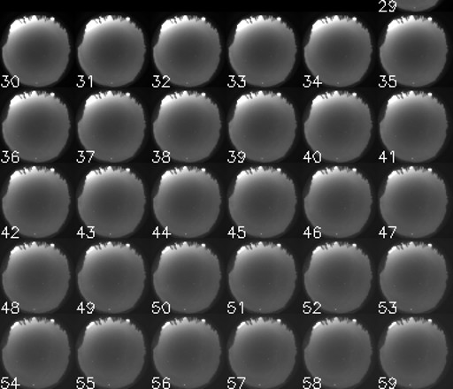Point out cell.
I'll use <instances>...</instances> for the list:
<instances>
[{"instance_id":"obj_30","label":"cell","mask_w":453,"mask_h":389,"mask_svg":"<svg viewBox=\"0 0 453 389\" xmlns=\"http://www.w3.org/2000/svg\"><path fill=\"white\" fill-rule=\"evenodd\" d=\"M69 34L56 18L27 16L10 25L3 45L7 72L25 87L57 83L69 65Z\"/></svg>"},{"instance_id":"obj_9","label":"cell","mask_w":453,"mask_h":389,"mask_svg":"<svg viewBox=\"0 0 453 389\" xmlns=\"http://www.w3.org/2000/svg\"><path fill=\"white\" fill-rule=\"evenodd\" d=\"M222 120L218 105L204 92L176 91L159 102L154 138L159 150L182 163L204 161L218 147Z\"/></svg>"},{"instance_id":"obj_28","label":"cell","mask_w":453,"mask_h":389,"mask_svg":"<svg viewBox=\"0 0 453 389\" xmlns=\"http://www.w3.org/2000/svg\"><path fill=\"white\" fill-rule=\"evenodd\" d=\"M145 53L143 32L131 18L102 16L85 25L78 45V62L92 83L119 88L136 80Z\"/></svg>"},{"instance_id":"obj_10","label":"cell","mask_w":453,"mask_h":389,"mask_svg":"<svg viewBox=\"0 0 453 389\" xmlns=\"http://www.w3.org/2000/svg\"><path fill=\"white\" fill-rule=\"evenodd\" d=\"M69 261L53 243L18 244L10 250L2 281L7 300L24 313H51L69 292Z\"/></svg>"},{"instance_id":"obj_1","label":"cell","mask_w":453,"mask_h":389,"mask_svg":"<svg viewBox=\"0 0 453 389\" xmlns=\"http://www.w3.org/2000/svg\"><path fill=\"white\" fill-rule=\"evenodd\" d=\"M69 336L52 318L14 322L4 339L2 357L7 377L27 389L51 388L69 367Z\"/></svg>"},{"instance_id":"obj_15","label":"cell","mask_w":453,"mask_h":389,"mask_svg":"<svg viewBox=\"0 0 453 389\" xmlns=\"http://www.w3.org/2000/svg\"><path fill=\"white\" fill-rule=\"evenodd\" d=\"M221 265L203 243L177 242L161 250L152 282L156 295L170 310L196 314L208 309L221 286Z\"/></svg>"},{"instance_id":"obj_22","label":"cell","mask_w":453,"mask_h":389,"mask_svg":"<svg viewBox=\"0 0 453 389\" xmlns=\"http://www.w3.org/2000/svg\"><path fill=\"white\" fill-rule=\"evenodd\" d=\"M144 336L127 318L103 317L84 328L78 345L81 373L99 388L129 387L143 370Z\"/></svg>"},{"instance_id":"obj_29","label":"cell","mask_w":453,"mask_h":389,"mask_svg":"<svg viewBox=\"0 0 453 389\" xmlns=\"http://www.w3.org/2000/svg\"><path fill=\"white\" fill-rule=\"evenodd\" d=\"M221 53V38L207 18L177 16L163 21L159 27L154 62L169 83L202 87L218 71Z\"/></svg>"},{"instance_id":"obj_16","label":"cell","mask_w":453,"mask_h":389,"mask_svg":"<svg viewBox=\"0 0 453 389\" xmlns=\"http://www.w3.org/2000/svg\"><path fill=\"white\" fill-rule=\"evenodd\" d=\"M228 205L230 217L246 235L278 237L296 216V186L282 169L253 166L237 173Z\"/></svg>"},{"instance_id":"obj_11","label":"cell","mask_w":453,"mask_h":389,"mask_svg":"<svg viewBox=\"0 0 453 389\" xmlns=\"http://www.w3.org/2000/svg\"><path fill=\"white\" fill-rule=\"evenodd\" d=\"M147 120L141 103L129 92L106 90L85 99L78 119L84 150L101 162L133 158L143 143Z\"/></svg>"},{"instance_id":"obj_13","label":"cell","mask_w":453,"mask_h":389,"mask_svg":"<svg viewBox=\"0 0 453 389\" xmlns=\"http://www.w3.org/2000/svg\"><path fill=\"white\" fill-rule=\"evenodd\" d=\"M448 265L431 243L405 242L393 246L381 263L382 295L396 310L423 314L434 309L448 286Z\"/></svg>"},{"instance_id":"obj_4","label":"cell","mask_w":453,"mask_h":389,"mask_svg":"<svg viewBox=\"0 0 453 389\" xmlns=\"http://www.w3.org/2000/svg\"><path fill=\"white\" fill-rule=\"evenodd\" d=\"M448 355L444 331L430 318L413 317L393 321L379 350L386 377L406 389L434 385L444 373Z\"/></svg>"},{"instance_id":"obj_18","label":"cell","mask_w":453,"mask_h":389,"mask_svg":"<svg viewBox=\"0 0 453 389\" xmlns=\"http://www.w3.org/2000/svg\"><path fill=\"white\" fill-rule=\"evenodd\" d=\"M373 355L371 336L354 318L329 317L311 328L304 345V364L311 377L326 388L359 385Z\"/></svg>"},{"instance_id":"obj_14","label":"cell","mask_w":453,"mask_h":389,"mask_svg":"<svg viewBox=\"0 0 453 389\" xmlns=\"http://www.w3.org/2000/svg\"><path fill=\"white\" fill-rule=\"evenodd\" d=\"M147 271L133 246L120 242L94 244L85 250L78 271V289L99 313H127L144 292Z\"/></svg>"},{"instance_id":"obj_23","label":"cell","mask_w":453,"mask_h":389,"mask_svg":"<svg viewBox=\"0 0 453 389\" xmlns=\"http://www.w3.org/2000/svg\"><path fill=\"white\" fill-rule=\"evenodd\" d=\"M66 180L53 168L25 166L14 170L3 194L4 217L11 228L31 239L58 233L69 216Z\"/></svg>"},{"instance_id":"obj_6","label":"cell","mask_w":453,"mask_h":389,"mask_svg":"<svg viewBox=\"0 0 453 389\" xmlns=\"http://www.w3.org/2000/svg\"><path fill=\"white\" fill-rule=\"evenodd\" d=\"M297 120L292 103L280 92L257 90L241 95L229 119V138L251 162H278L296 141Z\"/></svg>"},{"instance_id":"obj_20","label":"cell","mask_w":453,"mask_h":389,"mask_svg":"<svg viewBox=\"0 0 453 389\" xmlns=\"http://www.w3.org/2000/svg\"><path fill=\"white\" fill-rule=\"evenodd\" d=\"M222 348L218 332L203 318L166 321L156 336L152 357L156 370L170 385L204 387L218 373Z\"/></svg>"},{"instance_id":"obj_12","label":"cell","mask_w":453,"mask_h":389,"mask_svg":"<svg viewBox=\"0 0 453 389\" xmlns=\"http://www.w3.org/2000/svg\"><path fill=\"white\" fill-rule=\"evenodd\" d=\"M370 258L359 246L347 242L320 244L304 269V289L326 313L349 314L363 306L371 292Z\"/></svg>"},{"instance_id":"obj_24","label":"cell","mask_w":453,"mask_h":389,"mask_svg":"<svg viewBox=\"0 0 453 389\" xmlns=\"http://www.w3.org/2000/svg\"><path fill=\"white\" fill-rule=\"evenodd\" d=\"M296 336L279 318L244 320L230 339V368L250 388L272 389L285 384L296 367Z\"/></svg>"},{"instance_id":"obj_7","label":"cell","mask_w":453,"mask_h":389,"mask_svg":"<svg viewBox=\"0 0 453 389\" xmlns=\"http://www.w3.org/2000/svg\"><path fill=\"white\" fill-rule=\"evenodd\" d=\"M448 129L444 104L431 92L414 90L388 99L379 126L386 150L409 163L434 158L444 147Z\"/></svg>"},{"instance_id":"obj_31","label":"cell","mask_w":453,"mask_h":389,"mask_svg":"<svg viewBox=\"0 0 453 389\" xmlns=\"http://www.w3.org/2000/svg\"><path fill=\"white\" fill-rule=\"evenodd\" d=\"M392 5L398 7L403 11H411V12H420L434 7L439 0H388Z\"/></svg>"},{"instance_id":"obj_19","label":"cell","mask_w":453,"mask_h":389,"mask_svg":"<svg viewBox=\"0 0 453 389\" xmlns=\"http://www.w3.org/2000/svg\"><path fill=\"white\" fill-rule=\"evenodd\" d=\"M147 196L140 177L129 168L102 166L85 175L78 194L81 222L95 235L129 236L143 218Z\"/></svg>"},{"instance_id":"obj_3","label":"cell","mask_w":453,"mask_h":389,"mask_svg":"<svg viewBox=\"0 0 453 389\" xmlns=\"http://www.w3.org/2000/svg\"><path fill=\"white\" fill-rule=\"evenodd\" d=\"M296 261L281 244H244L234 255L228 282L230 293L243 309L257 314L278 313L296 292Z\"/></svg>"},{"instance_id":"obj_17","label":"cell","mask_w":453,"mask_h":389,"mask_svg":"<svg viewBox=\"0 0 453 389\" xmlns=\"http://www.w3.org/2000/svg\"><path fill=\"white\" fill-rule=\"evenodd\" d=\"M304 62L314 80L334 88L353 87L371 65L370 32L356 17L327 16L311 27Z\"/></svg>"},{"instance_id":"obj_8","label":"cell","mask_w":453,"mask_h":389,"mask_svg":"<svg viewBox=\"0 0 453 389\" xmlns=\"http://www.w3.org/2000/svg\"><path fill=\"white\" fill-rule=\"evenodd\" d=\"M303 205L308 222L321 235L347 239L366 225L373 196L370 183L359 170L327 166L311 175Z\"/></svg>"},{"instance_id":"obj_5","label":"cell","mask_w":453,"mask_h":389,"mask_svg":"<svg viewBox=\"0 0 453 389\" xmlns=\"http://www.w3.org/2000/svg\"><path fill=\"white\" fill-rule=\"evenodd\" d=\"M373 120L356 92L327 91L315 95L304 119V138L326 162L356 161L370 143Z\"/></svg>"},{"instance_id":"obj_26","label":"cell","mask_w":453,"mask_h":389,"mask_svg":"<svg viewBox=\"0 0 453 389\" xmlns=\"http://www.w3.org/2000/svg\"><path fill=\"white\" fill-rule=\"evenodd\" d=\"M448 53L441 25L434 18L410 14L389 21L380 45V62L396 84L428 87L444 71Z\"/></svg>"},{"instance_id":"obj_25","label":"cell","mask_w":453,"mask_h":389,"mask_svg":"<svg viewBox=\"0 0 453 389\" xmlns=\"http://www.w3.org/2000/svg\"><path fill=\"white\" fill-rule=\"evenodd\" d=\"M379 204L389 229L403 237L421 239L437 232L444 222L448 190L434 169L403 166L386 177Z\"/></svg>"},{"instance_id":"obj_2","label":"cell","mask_w":453,"mask_h":389,"mask_svg":"<svg viewBox=\"0 0 453 389\" xmlns=\"http://www.w3.org/2000/svg\"><path fill=\"white\" fill-rule=\"evenodd\" d=\"M152 205L155 217L165 233L195 239L211 232L218 222L221 190L207 169L176 166L159 177Z\"/></svg>"},{"instance_id":"obj_27","label":"cell","mask_w":453,"mask_h":389,"mask_svg":"<svg viewBox=\"0 0 453 389\" xmlns=\"http://www.w3.org/2000/svg\"><path fill=\"white\" fill-rule=\"evenodd\" d=\"M296 34L282 18L253 16L237 23L229 45L230 66L251 87H278L296 65Z\"/></svg>"},{"instance_id":"obj_21","label":"cell","mask_w":453,"mask_h":389,"mask_svg":"<svg viewBox=\"0 0 453 389\" xmlns=\"http://www.w3.org/2000/svg\"><path fill=\"white\" fill-rule=\"evenodd\" d=\"M70 129L65 103L48 91L14 95L3 120L6 147L25 162L44 163L58 157L69 141Z\"/></svg>"}]
</instances>
